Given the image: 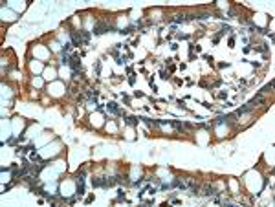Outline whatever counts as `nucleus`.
<instances>
[{
    "instance_id": "nucleus-1",
    "label": "nucleus",
    "mask_w": 275,
    "mask_h": 207,
    "mask_svg": "<svg viewBox=\"0 0 275 207\" xmlns=\"http://www.w3.org/2000/svg\"><path fill=\"white\" fill-rule=\"evenodd\" d=\"M264 101H266V99H264V95H257V97H253V99L248 103V106H249V108H255V106H259V105L264 103Z\"/></svg>"
},
{
    "instance_id": "nucleus-2",
    "label": "nucleus",
    "mask_w": 275,
    "mask_h": 207,
    "mask_svg": "<svg viewBox=\"0 0 275 207\" xmlns=\"http://www.w3.org/2000/svg\"><path fill=\"white\" fill-rule=\"evenodd\" d=\"M94 187H107V178H92Z\"/></svg>"
},
{
    "instance_id": "nucleus-3",
    "label": "nucleus",
    "mask_w": 275,
    "mask_h": 207,
    "mask_svg": "<svg viewBox=\"0 0 275 207\" xmlns=\"http://www.w3.org/2000/svg\"><path fill=\"white\" fill-rule=\"evenodd\" d=\"M68 64L73 68V72H77V66H79V57H77V55H72V57H70V61H68Z\"/></svg>"
},
{
    "instance_id": "nucleus-4",
    "label": "nucleus",
    "mask_w": 275,
    "mask_h": 207,
    "mask_svg": "<svg viewBox=\"0 0 275 207\" xmlns=\"http://www.w3.org/2000/svg\"><path fill=\"white\" fill-rule=\"evenodd\" d=\"M105 29H107V26H105L103 22H97V24H96V28H94V33L101 35V33H105Z\"/></svg>"
},
{
    "instance_id": "nucleus-5",
    "label": "nucleus",
    "mask_w": 275,
    "mask_h": 207,
    "mask_svg": "<svg viewBox=\"0 0 275 207\" xmlns=\"http://www.w3.org/2000/svg\"><path fill=\"white\" fill-rule=\"evenodd\" d=\"M70 35H72V40H73V44H75V46H79V44H81V35L77 33V31H72Z\"/></svg>"
},
{
    "instance_id": "nucleus-6",
    "label": "nucleus",
    "mask_w": 275,
    "mask_h": 207,
    "mask_svg": "<svg viewBox=\"0 0 275 207\" xmlns=\"http://www.w3.org/2000/svg\"><path fill=\"white\" fill-rule=\"evenodd\" d=\"M108 110H110V112H114V114H119V116L123 114V112H119V110H118V105H116V103H108Z\"/></svg>"
},
{
    "instance_id": "nucleus-7",
    "label": "nucleus",
    "mask_w": 275,
    "mask_h": 207,
    "mask_svg": "<svg viewBox=\"0 0 275 207\" xmlns=\"http://www.w3.org/2000/svg\"><path fill=\"white\" fill-rule=\"evenodd\" d=\"M81 35H83V39H84V42H88V40H90V33H88V31H86V29H83V31H81Z\"/></svg>"
},
{
    "instance_id": "nucleus-8",
    "label": "nucleus",
    "mask_w": 275,
    "mask_h": 207,
    "mask_svg": "<svg viewBox=\"0 0 275 207\" xmlns=\"http://www.w3.org/2000/svg\"><path fill=\"white\" fill-rule=\"evenodd\" d=\"M204 194H206V196L215 194V189H213V187H206V189H204Z\"/></svg>"
},
{
    "instance_id": "nucleus-9",
    "label": "nucleus",
    "mask_w": 275,
    "mask_h": 207,
    "mask_svg": "<svg viewBox=\"0 0 275 207\" xmlns=\"http://www.w3.org/2000/svg\"><path fill=\"white\" fill-rule=\"evenodd\" d=\"M271 88H273V83L270 81V84H266V86H264V88H262V92H270Z\"/></svg>"
}]
</instances>
